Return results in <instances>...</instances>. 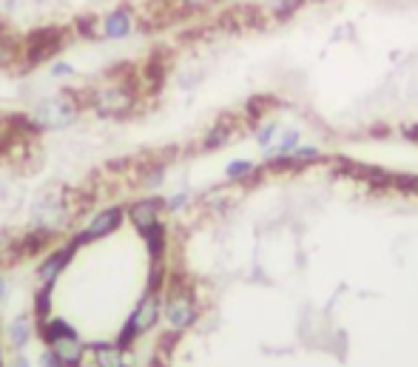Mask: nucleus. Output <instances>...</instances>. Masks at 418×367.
I'll return each instance as SVG.
<instances>
[{"instance_id":"obj_10","label":"nucleus","mask_w":418,"mask_h":367,"mask_svg":"<svg viewBox=\"0 0 418 367\" xmlns=\"http://www.w3.org/2000/svg\"><path fill=\"white\" fill-rule=\"evenodd\" d=\"M86 358H91V367H128L120 341H94L86 347Z\"/></svg>"},{"instance_id":"obj_1","label":"nucleus","mask_w":418,"mask_h":367,"mask_svg":"<svg viewBox=\"0 0 418 367\" xmlns=\"http://www.w3.org/2000/svg\"><path fill=\"white\" fill-rule=\"evenodd\" d=\"M40 333L49 344V350L57 356V361L63 367H80L83 358H86V341L80 339V333L66 322V319H57V316H49L40 322Z\"/></svg>"},{"instance_id":"obj_13","label":"nucleus","mask_w":418,"mask_h":367,"mask_svg":"<svg viewBox=\"0 0 418 367\" xmlns=\"http://www.w3.org/2000/svg\"><path fill=\"white\" fill-rule=\"evenodd\" d=\"M103 32H106V38H111V40L125 38V35L131 32V15H128L125 9L111 12V15L106 18V23H103Z\"/></svg>"},{"instance_id":"obj_19","label":"nucleus","mask_w":418,"mask_h":367,"mask_svg":"<svg viewBox=\"0 0 418 367\" xmlns=\"http://www.w3.org/2000/svg\"><path fill=\"white\" fill-rule=\"evenodd\" d=\"M6 296H9V282H6L4 273H0V302H6Z\"/></svg>"},{"instance_id":"obj_11","label":"nucleus","mask_w":418,"mask_h":367,"mask_svg":"<svg viewBox=\"0 0 418 367\" xmlns=\"http://www.w3.org/2000/svg\"><path fill=\"white\" fill-rule=\"evenodd\" d=\"M35 336V319L32 316H18L12 324H9V344L15 350H23Z\"/></svg>"},{"instance_id":"obj_20","label":"nucleus","mask_w":418,"mask_h":367,"mask_svg":"<svg viewBox=\"0 0 418 367\" xmlns=\"http://www.w3.org/2000/svg\"><path fill=\"white\" fill-rule=\"evenodd\" d=\"M188 6H205V4H211V0H185Z\"/></svg>"},{"instance_id":"obj_7","label":"nucleus","mask_w":418,"mask_h":367,"mask_svg":"<svg viewBox=\"0 0 418 367\" xmlns=\"http://www.w3.org/2000/svg\"><path fill=\"white\" fill-rule=\"evenodd\" d=\"M123 220H125V208H120V205H114V208H106V211H100V214H94L91 217V222L74 237V245L80 248V245H89V242H97V239H103V237H108V234H114L120 225H123Z\"/></svg>"},{"instance_id":"obj_5","label":"nucleus","mask_w":418,"mask_h":367,"mask_svg":"<svg viewBox=\"0 0 418 367\" xmlns=\"http://www.w3.org/2000/svg\"><path fill=\"white\" fill-rule=\"evenodd\" d=\"M91 100H94V108H97L100 117H125L137 103L131 86H125V83L103 86L100 91H94Z\"/></svg>"},{"instance_id":"obj_17","label":"nucleus","mask_w":418,"mask_h":367,"mask_svg":"<svg viewBox=\"0 0 418 367\" xmlns=\"http://www.w3.org/2000/svg\"><path fill=\"white\" fill-rule=\"evenodd\" d=\"M72 74H74V69L69 63H55L52 66V77H72Z\"/></svg>"},{"instance_id":"obj_14","label":"nucleus","mask_w":418,"mask_h":367,"mask_svg":"<svg viewBox=\"0 0 418 367\" xmlns=\"http://www.w3.org/2000/svg\"><path fill=\"white\" fill-rule=\"evenodd\" d=\"M225 174H228V179H245V176L256 174V165L251 159H234V162H228Z\"/></svg>"},{"instance_id":"obj_8","label":"nucleus","mask_w":418,"mask_h":367,"mask_svg":"<svg viewBox=\"0 0 418 367\" xmlns=\"http://www.w3.org/2000/svg\"><path fill=\"white\" fill-rule=\"evenodd\" d=\"M162 200H157V197H148V200H140V203H134L128 211H125V217L134 222V228L145 237V234H151V231H157V228H162Z\"/></svg>"},{"instance_id":"obj_3","label":"nucleus","mask_w":418,"mask_h":367,"mask_svg":"<svg viewBox=\"0 0 418 367\" xmlns=\"http://www.w3.org/2000/svg\"><path fill=\"white\" fill-rule=\"evenodd\" d=\"M162 313H165V322L174 333H182L188 330L196 316H199V307H196V296L188 290V288H176L165 296V305H162Z\"/></svg>"},{"instance_id":"obj_12","label":"nucleus","mask_w":418,"mask_h":367,"mask_svg":"<svg viewBox=\"0 0 418 367\" xmlns=\"http://www.w3.org/2000/svg\"><path fill=\"white\" fill-rule=\"evenodd\" d=\"M299 148V131H282L279 134V140L276 142H271L268 148H265V157L273 162V159H282V157H288L290 151H296Z\"/></svg>"},{"instance_id":"obj_16","label":"nucleus","mask_w":418,"mask_h":367,"mask_svg":"<svg viewBox=\"0 0 418 367\" xmlns=\"http://www.w3.org/2000/svg\"><path fill=\"white\" fill-rule=\"evenodd\" d=\"M188 203H191V194H188V191H182V194H174V197H168V200H165V208L176 214V211H179V208H185Z\"/></svg>"},{"instance_id":"obj_4","label":"nucleus","mask_w":418,"mask_h":367,"mask_svg":"<svg viewBox=\"0 0 418 367\" xmlns=\"http://www.w3.org/2000/svg\"><path fill=\"white\" fill-rule=\"evenodd\" d=\"M74 117H77V97H72V94L49 97L32 114V120L40 128H66V125L74 123Z\"/></svg>"},{"instance_id":"obj_9","label":"nucleus","mask_w":418,"mask_h":367,"mask_svg":"<svg viewBox=\"0 0 418 367\" xmlns=\"http://www.w3.org/2000/svg\"><path fill=\"white\" fill-rule=\"evenodd\" d=\"M74 251H77L74 242H69V245L60 248V251H52V254L40 262V268H38V288H55L57 276L63 273V268L69 265V259H72Z\"/></svg>"},{"instance_id":"obj_18","label":"nucleus","mask_w":418,"mask_h":367,"mask_svg":"<svg viewBox=\"0 0 418 367\" xmlns=\"http://www.w3.org/2000/svg\"><path fill=\"white\" fill-rule=\"evenodd\" d=\"M40 367H63V364L57 361V356H55L52 350H46V353L40 356Z\"/></svg>"},{"instance_id":"obj_21","label":"nucleus","mask_w":418,"mask_h":367,"mask_svg":"<svg viewBox=\"0 0 418 367\" xmlns=\"http://www.w3.org/2000/svg\"><path fill=\"white\" fill-rule=\"evenodd\" d=\"M15 367H32V364H29L26 358H18V364H15Z\"/></svg>"},{"instance_id":"obj_15","label":"nucleus","mask_w":418,"mask_h":367,"mask_svg":"<svg viewBox=\"0 0 418 367\" xmlns=\"http://www.w3.org/2000/svg\"><path fill=\"white\" fill-rule=\"evenodd\" d=\"M279 131V125L276 123H268V125H262L259 131H256V142L262 145V148H268L271 145V140H273V134Z\"/></svg>"},{"instance_id":"obj_6","label":"nucleus","mask_w":418,"mask_h":367,"mask_svg":"<svg viewBox=\"0 0 418 367\" xmlns=\"http://www.w3.org/2000/svg\"><path fill=\"white\" fill-rule=\"evenodd\" d=\"M69 217H72V214H69V208L63 205V200L46 194V197L35 205V214H32V231H38V234H43V237H52V234H57V231L66 225Z\"/></svg>"},{"instance_id":"obj_2","label":"nucleus","mask_w":418,"mask_h":367,"mask_svg":"<svg viewBox=\"0 0 418 367\" xmlns=\"http://www.w3.org/2000/svg\"><path fill=\"white\" fill-rule=\"evenodd\" d=\"M159 313H162V296H159L157 288H151V290L140 299V305L131 310V316H128V322H125V327H123V333H120L117 341H120L123 347H128L137 336L148 333V330L157 324Z\"/></svg>"}]
</instances>
